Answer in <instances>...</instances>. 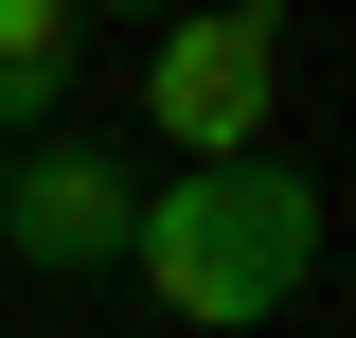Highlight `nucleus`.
Returning a JSON list of instances; mask_svg holds the SVG:
<instances>
[{
  "mask_svg": "<svg viewBox=\"0 0 356 338\" xmlns=\"http://www.w3.org/2000/svg\"><path fill=\"white\" fill-rule=\"evenodd\" d=\"M125 267H143V303H161V321L250 338V321H285V303H303V267H321V196H303L285 161H196V178H143Z\"/></svg>",
  "mask_w": 356,
  "mask_h": 338,
  "instance_id": "1",
  "label": "nucleus"
},
{
  "mask_svg": "<svg viewBox=\"0 0 356 338\" xmlns=\"http://www.w3.org/2000/svg\"><path fill=\"white\" fill-rule=\"evenodd\" d=\"M267 89H285V18H267V0H214V18H178V36L143 54V125L196 178V161H250L267 143Z\"/></svg>",
  "mask_w": 356,
  "mask_h": 338,
  "instance_id": "2",
  "label": "nucleus"
},
{
  "mask_svg": "<svg viewBox=\"0 0 356 338\" xmlns=\"http://www.w3.org/2000/svg\"><path fill=\"white\" fill-rule=\"evenodd\" d=\"M143 232V178L107 161V143H18L0 161V250L36 267V285H107Z\"/></svg>",
  "mask_w": 356,
  "mask_h": 338,
  "instance_id": "3",
  "label": "nucleus"
},
{
  "mask_svg": "<svg viewBox=\"0 0 356 338\" xmlns=\"http://www.w3.org/2000/svg\"><path fill=\"white\" fill-rule=\"evenodd\" d=\"M54 107H72V0H0V161L54 143Z\"/></svg>",
  "mask_w": 356,
  "mask_h": 338,
  "instance_id": "4",
  "label": "nucleus"
}]
</instances>
